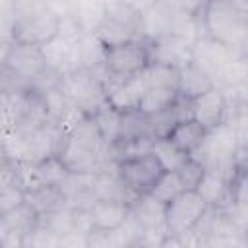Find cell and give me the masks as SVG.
<instances>
[{"mask_svg":"<svg viewBox=\"0 0 248 248\" xmlns=\"http://www.w3.org/2000/svg\"><path fill=\"white\" fill-rule=\"evenodd\" d=\"M203 33L229 48H242L248 29V2H203Z\"/></svg>","mask_w":248,"mask_h":248,"instance_id":"6da1fadb","label":"cell"},{"mask_svg":"<svg viewBox=\"0 0 248 248\" xmlns=\"http://www.w3.org/2000/svg\"><path fill=\"white\" fill-rule=\"evenodd\" d=\"M151 64L149 41L134 39L116 46H108L105 54V72L114 78H136Z\"/></svg>","mask_w":248,"mask_h":248,"instance_id":"7a4b0ae2","label":"cell"},{"mask_svg":"<svg viewBox=\"0 0 248 248\" xmlns=\"http://www.w3.org/2000/svg\"><path fill=\"white\" fill-rule=\"evenodd\" d=\"M163 172L165 169L151 151L116 161V174L120 182L138 198L149 194Z\"/></svg>","mask_w":248,"mask_h":248,"instance_id":"3957f363","label":"cell"},{"mask_svg":"<svg viewBox=\"0 0 248 248\" xmlns=\"http://www.w3.org/2000/svg\"><path fill=\"white\" fill-rule=\"evenodd\" d=\"M209 207L196 190H184L170 203H167L165 225L169 234H186L196 231L205 219Z\"/></svg>","mask_w":248,"mask_h":248,"instance_id":"277c9868","label":"cell"},{"mask_svg":"<svg viewBox=\"0 0 248 248\" xmlns=\"http://www.w3.org/2000/svg\"><path fill=\"white\" fill-rule=\"evenodd\" d=\"M190 116L198 120L207 132L223 126L231 118V107L225 97L223 87L215 85L213 89L205 91L203 95L190 101Z\"/></svg>","mask_w":248,"mask_h":248,"instance_id":"5b68a950","label":"cell"},{"mask_svg":"<svg viewBox=\"0 0 248 248\" xmlns=\"http://www.w3.org/2000/svg\"><path fill=\"white\" fill-rule=\"evenodd\" d=\"M238 50L236 48H229L221 43H217L215 39L207 37V35H202L194 46H192V56H194V62L200 64L213 79L215 83L219 85L221 81V76L227 68V64L232 60V56L236 54Z\"/></svg>","mask_w":248,"mask_h":248,"instance_id":"8992f818","label":"cell"},{"mask_svg":"<svg viewBox=\"0 0 248 248\" xmlns=\"http://www.w3.org/2000/svg\"><path fill=\"white\" fill-rule=\"evenodd\" d=\"M87 213H89L93 231L114 232L130 219L132 203L118 200V198H99Z\"/></svg>","mask_w":248,"mask_h":248,"instance_id":"52a82bcc","label":"cell"},{"mask_svg":"<svg viewBox=\"0 0 248 248\" xmlns=\"http://www.w3.org/2000/svg\"><path fill=\"white\" fill-rule=\"evenodd\" d=\"M78 45H72V43H68L66 39H62L58 35L54 39H50L48 43H45L41 46V52H43L46 68L58 72L60 76L76 72V70H83L81 60H79V46Z\"/></svg>","mask_w":248,"mask_h":248,"instance_id":"ba28073f","label":"cell"},{"mask_svg":"<svg viewBox=\"0 0 248 248\" xmlns=\"http://www.w3.org/2000/svg\"><path fill=\"white\" fill-rule=\"evenodd\" d=\"M192 46L188 41L174 37V35H167L161 37L157 41H149V48H151V62L155 64H167V66H174V68H182L188 62L194 60L192 56Z\"/></svg>","mask_w":248,"mask_h":248,"instance_id":"9c48e42d","label":"cell"},{"mask_svg":"<svg viewBox=\"0 0 248 248\" xmlns=\"http://www.w3.org/2000/svg\"><path fill=\"white\" fill-rule=\"evenodd\" d=\"M196 192L207 203L209 209H231L232 207V188L227 178L217 172L205 170L203 178L200 180Z\"/></svg>","mask_w":248,"mask_h":248,"instance_id":"30bf717a","label":"cell"},{"mask_svg":"<svg viewBox=\"0 0 248 248\" xmlns=\"http://www.w3.org/2000/svg\"><path fill=\"white\" fill-rule=\"evenodd\" d=\"M207 130L198 122L194 120L192 116L180 120L178 124H174V128L167 134V140L172 141L182 153H186L188 157L196 155L200 151V147L203 145L205 138H207Z\"/></svg>","mask_w":248,"mask_h":248,"instance_id":"8fae6325","label":"cell"},{"mask_svg":"<svg viewBox=\"0 0 248 248\" xmlns=\"http://www.w3.org/2000/svg\"><path fill=\"white\" fill-rule=\"evenodd\" d=\"M217 83L215 79L194 60L180 68V79H178V93L186 101H194L196 97L203 95L205 91L213 89Z\"/></svg>","mask_w":248,"mask_h":248,"instance_id":"7c38bea8","label":"cell"},{"mask_svg":"<svg viewBox=\"0 0 248 248\" xmlns=\"http://www.w3.org/2000/svg\"><path fill=\"white\" fill-rule=\"evenodd\" d=\"M167 205L157 202L153 196L143 194L132 203V217L143 231H167L165 225Z\"/></svg>","mask_w":248,"mask_h":248,"instance_id":"4fadbf2b","label":"cell"},{"mask_svg":"<svg viewBox=\"0 0 248 248\" xmlns=\"http://www.w3.org/2000/svg\"><path fill=\"white\" fill-rule=\"evenodd\" d=\"M180 99L178 89L172 87H147L141 101H140V112L147 118L167 110L169 107H172L176 101Z\"/></svg>","mask_w":248,"mask_h":248,"instance_id":"5bb4252c","label":"cell"},{"mask_svg":"<svg viewBox=\"0 0 248 248\" xmlns=\"http://www.w3.org/2000/svg\"><path fill=\"white\" fill-rule=\"evenodd\" d=\"M105 10L107 2H97V0H85V2H72V16L79 23L85 35H93L99 25L105 19Z\"/></svg>","mask_w":248,"mask_h":248,"instance_id":"9a60e30c","label":"cell"},{"mask_svg":"<svg viewBox=\"0 0 248 248\" xmlns=\"http://www.w3.org/2000/svg\"><path fill=\"white\" fill-rule=\"evenodd\" d=\"M39 223H41V215L29 203H25L6 215H0V231H12V232H19L23 236L27 232H31Z\"/></svg>","mask_w":248,"mask_h":248,"instance_id":"2e32d148","label":"cell"},{"mask_svg":"<svg viewBox=\"0 0 248 248\" xmlns=\"http://www.w3.org/2000/svg\"><path fill=\"white\" fill-rule=\"evenodd\" d=\"M89 116L95 120V124H97V128H99V132H101L105 143H107L108 147H112V145L118 141V136H120L122 114H120L118 110H114L108 103H105L101 108H97V110H95L93 114H89Z\"/></svg>","mask_w":248,"mask_h":248,"instance_id":"e0dca14e","label":"cell"},{"mask_svg":"<svg viewBox=\"0 0 248 248\" xmlns=\"http://www.w3.org/2000/svg\"><path fill=\"white\" fill-rule=\"evenodd\" d=\"M149 151L157 157V161L161 163V167H163L165 170H178V169L186 163V159H188V155L182 153V151H180L172 141H169L167 138L151 140Z\"/></svg>","mask_w":248,"mask_h":248,"instance_id":"ac0fdd59","label":"cell"},{"mask_svg":"<svg viewBox=\"0 0 248 248\" xmlns=\"http://www.w3.org/2000/svg\"><path fill=\"white\" fill-rule=\"evenodd\" d=\"M78 46H79V60L83 70L97 72L103 68L107 46L97 39V35H85Z\"/></svg>","mask_w":248,"mask_h":248,"instance_id":"d6986e66","label":"cell"},{"mask_svg":"<svg viewBox=\"0 0 248 248\" xmlns=\"http://www.w3.org/2000/svg\"><path fill=\"white\" fill-rule=\"evenodd\" d=\"M141 78H143L147 87H172V89H178L180 70L174 68V66L151 62L147 66V70L141 74Z\"/></svg>","mask_w":248,"mask_h":248,"instance_id":"ffe728a7","label":"cell"},{"mask_svg":"<svg viewBox=\"0 0 248 248\" xmlns=\"http://www.w3.org/2000/svg\"><path fill=\"white\" fill-rule=\"evenodd\" d=\"M182 192H184V186H182L178 174H176L174 170H165V172L159 176V180L155 182V186L151 188L149 196H153L157 202H161V203L167 205V203H170L176 196H180Z\"/></svg>","mask_w":248,"mask_h":248,"instance_id":"44dd1931","label":"cell"},{"mask_svg":"<svg viewBox=\"0 0 248 248\" xmlns=\"http://www.w3.org/2000/svg\"><path fill=\"white\" fill-rule=\"evenodd\" d=\"M203 248H248V232L232 231V232L205 234Z\"/></svg>","mask_w":248,"mask_h":248,"instance_id":"7402d4cb","label":"cell"},{"mask_svg":"<svg viewBox=\"0 0 248 248\" xmlns=\"http://www.w3.org/2000/svg\"><path fill=\"white\" fill-rule=\"evenodd\" d=\"M60 236L50 231L46 225L39 223L31 232L25 234V242L23 248H58Z\"/></svg>","mask_w":248,"mask_h":248,"instance_id":"603a6c76","label":"cell"},{"mask_svg":"<svg viewBox=\"0 0 248 248\" xmlns=\"http://www.w3.org/2000/svg\"><path fill=\"white\" fill-rule=\"evenodd\" d=\"M27 203V192L17 184L0 186V215H6Z\"/></svg>","mask_w":248,"mask_h":248,"instance_id":"cb8c5ba5","label":"cell"},{"mask_svg":"<svg viewBox=\"0 0 248 248\" xmlns=\"http://www.w3.org/2000/svg\"><path fill=\"white\" fill-rule=\"evenodd\" d=\"M174 172L178 174V178H180L184 190H196L198 184H200V180H202L203 174H205V167H203L198 159L188 157L186 163H184L178 170H174Z\"/></svg>","mask_w":248,"mask_h":248,"instance_id":"d4e9b609","label":"cell"},{"mask_svg":"<svg viewBox=\"0 0 248 248\" xmlns=\"http://www.w3.org/2000/svg\"><path fill=\"white\" fill-rule=\"evenodd\" d=\"M229 122L232 126L234 134H236L240 151H248V108L246 107H240V108L232 110Z\"/></svg>","mask_w":248,"mask_h":248,"instance_id":"484cf974","label":"cell"},{"mask_svg":"<svg viewBox=\"0 0 248 248\" xmlns=\"http://www.w3.org/2000/svg\"><path fill=\"white\" fill-rule=\"evenodd\" d=\"M58 248H89V232H66L60 236Z\"/></svg>","mask_w":248,"mask_h":248,"instance_id":"4316f807","label":"cell"},{"mask_svg":"<svg viewBox=\"0 0 248 248\" xmlns=\"http://www.w3.org/2000/svg\"><path fill=\"white\" fill-rule=\"evenodd\" d=\"M157 248H186V242L178 234H165V238Z\"/></svg>","mask_w":248,"mask_h":248,"instance_id":"83f0119b","label":"cell"},{"mask_svg":"<svg viewBox=\"0 0 248 248\" xmlns=\"http://www.w3.org/2000/svg\"><path fill=\"white\" fill-rule=\"evenodd\" d=\"M246 108H248V103H246Z\"/></svg>","mask_w":248,"mask_h":248,"instance_id":"f1b7e54d","label":"cell"}]
</instances>
